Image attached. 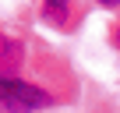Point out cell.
<instances>
[{"mask_svg": "<svg viewBox=\"0 0 120 113\" xmlns=\"http://www.w3.org/2000/svg\"><path fill=\"white\" fill-rule=\"evenodd\" d=\"M116 42H120V25H116Z\"/></svg>", "mask_w": 120, "mask_h": 113, "instance_id": "cell-5", "label": "cell"}, {"mask_svg": "<svg viewBox=\"0 0 120 113\" xmlns=\"http://www.w3.org/2000/svg\"><path fill=\"white\" fill-rule=\"evenodd\" d=\"M102 7H120V0H99Z\"/></svg>", "mask_w": 120, "mask_h": 113, "instance_id": "cell-4", "label": "cell"}, {"mask_svg": "<svg viewBox=\"0 0 120 113\" xmlns=\"http://www.w3.org/2000/svg\"><path fill=\"white\" fill-rule=\"evenodd\" d=\"M53 102L49 92L21 81V78H11V74H0V109L7 113H35V109H46Z\"/></svg>", "mask_w": 120, "mask_h": 113, "instance_id": "cell-1", "label": "cell"}, {"mask_svg": "<svg viewBox=\"0 0 120 113\" xmlns=\"http://www.w3.org/2000/svg\"><path fill=\"white\" fill-rule=\"evenodd\" d=\"M42 18L53 25H67L71 21V0H42Z\"/></svg>", "mask_w": 120, "mask_h": 113, "instance_id": "cell-2", "label": "cell"}, {"mask_svg": "<svg viewBox=\"0 0 120 113\" xmlns=\"http://www.w3.org/2000/svg\"><path fill=\"white\" fill-rule=\"evenodd\" d=\"M18 42H11L7 35H0V71H7V67H14L18 64Z\"/></svg>", "mask_w": 120, "mask_h": 113, "instance_id": "cell-3", "label": "cell"}]
</instances>
